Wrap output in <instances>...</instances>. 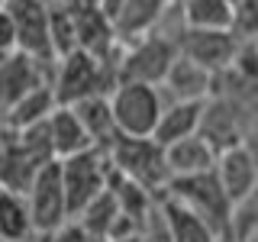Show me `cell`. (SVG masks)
I'll list each match as a JSON object with an SVG mask.
<instances>
[{"mask_svg":"<svg viewBox=\"0 0 258 242\" xmlns=\"http://www.w3.org/2000/svg\"><path fill=\"white\" fill-rule=\"evenodd\" d=\"M110 113L123 139H152L158 126V116L165 110V94L152 84H136V81H119L113 87Z\"/></svg>","mask_w":258,"mask_h":242,"instance_id":"cell-1","label":"cell"},{"mask_svg":"<svg viewBox=\"0 0 258 242\" xmlns=\"http://www.w3.org/2000/svg\"><path fill=\"white\" fill-rule=\"evenodd\" d=\"M168 194L165 197H174L177 204H184L187 210L204 220L216 236H229V220H232V204L223 194L220 181H216L213 171L204 174H190V177H171L168 181Z\"/></svg>","mask_w":258,"mask_h":242,"instance_id":"cell-2","label":"cell"},{"mask_svg":"<svg viewBox=\"0 0 258 242\" xmlns=\"http://www.w3.org/2000/svg\"><path fill=\"white\" fill-rule=\"evenodd\" d=\"M58 171H61L64 204H68V220H75L91 200H97L110 188V158L100 149H87L71 158H61Z\"/></svg>","mask_w":258,"mask_h":242,"instance_id":"cell-3","label":"cell"},{"mask_svg":"<svg viewBox=\"0 0 258 242\" xmlns=\"http://www.w3.org/2000/svg\"><path fill=\"white\" fill-rule=\"evenodd\" d=\"M177 58V45L171 36H161L158 29L133 39L129 48L116 58V84L119 81H136V84L161 87L171 62Z\"/></svg>","mask_w":258,"mask_h":242,"instance_id":"cell-4","label":"cell"},{"mask_svg":"<svg viewBox=\"0 0 258 242\" xmlns=\"http://www.w3.org/2000/svg\"><path fill=\"white\" fill-rule=\"evenodd\" d=\"M110 165L119 177L133 181L142 191H165L171 174L165 165V152L155 139H116V145L107 152Z\"/></svg>","mask_w":258,"mask_h":242,"instance_id":"cell-5","label":"cell"},{"mask_svg":"<svg viewBox=\"0 0 258 242\" xmlns=\"http://www.w3.org/2000/svg\"><path fill=\"white\" fill-rule=\"evenodd\" d=\"M23 200H26V210H29L32 232H55L58 226L68 223V204H64L58 161H48V165L39 168L26 194H23Z\"/></svg>","mask_w":258,"mask_h":242,"instance_id":"cell-6","label":"cell"},{"mask_svg":"<svg viewBox=\"0 0 258 242\" xmlns=\"http://www.w3.org/2000/svg\"><path fill=\"white\" fill-rule=\"evenodd\" d=\"M100 84H103V62L81 52V48H71V52L61 55L55 84H48V87H52L55 107H75L84 97L103 94Z\"/></svg>","mask_w":258,"mask_h":242,"instance_id":"cell-7","label":"cell"},{"mask_svg":"<svg viewBox=\"0 0 258 242\" xmlns=\"http://www.w3.org/2000/svg\"><path fill=\"white\" fill-rule=\"evenodd\" d=\"M0 7L13 20L16 52H26L39 62L52 58V23H48V10L42 0H0Z\"/></svg>","mask_w":258,"mask_h":242,"instance_id":"cell-8","label":"cell"},{"mask_svg":"<svg viewBox=\"0 0 258 242\" xmlns=\"http://www.w3.org/2000/svg\"><path fill=\"white\" fill-rule=\"evenodd\" d=\"M174 45H177V55H184L194 65L207 68L210 75H220L223 68L232 65L239 39L229 29H187L184 26L174 36Z\"/></svg>","mask_w":258,"mask_h":242,"instance_id":"cell-9","label":"cell"},{"mask_svg":"<svg viewBox=\"0 0 258 242\" xmlns=\"http://www.w3.org/2000/svg\"><path fill=\"white\" fill-rule=\"evenodd\" d=\"M39 58L26 52H10L0 55V113H7L16 100H23L32 87L45 84L39 75Z\"/></svg>","mask_w":258,"mask_h":242,"instance_id":"cell-10","label":"cell"},{"mask_svg":"<svg viewBox=\"0 0 258 242\" xmlns=\"http://www.w3.org/2000/svg\"><path fill=\"white\" fill-rule=\"evenodd\" d=\"M213 174L216 181H220L223 194L229 197V204L236 207L242 197H248L252 188L258 184V168L252 155L245 152V145H232V149H226L216 155V165H213Z\"/></svg>","mask_w":258,"mask_h":242,"instance_id":"cell-11","label":"cell"},{"mask_svg":"<svg viewBox=\"0 0 258 242\" xmlns=\"http://www.w3.org/2000/svg\"><path fill=\"white\" fill-rule=\"evenodd\" d=\"M45 136H48V145H52L55 161L94 149L91 136L84 133L78 113L71 110V107H55L52 113H48V116H45Z\"/></svg>","mask_w":258,"mask_h":242,"instance_id":"cell-12","label":"cell"},{"mask_svg":"<svg viewBox=\"0 0 258 242\" xmlns=\"http://www.w3.org/2000/svg\"><path fill=\"white\" fill-rule=\"evenodd\" d=\"M161 152H165V165H168V174L171 177L204 174V171H213V165H216V149L200 133L165 145Z\"/></svg>","mask_w":258,"mask_h":242,"instance_id":"cell-13","label":"cell"},{"mask_svg":"<svg viewBox=\"0 0 258 242\" xmlns=\"http://www.w3.org/2000/svg\"><path fill=\"white\" fill-rule=\"evenodd\" d=\"M204 103L207 100H168L161 116H158V126L152 133V139L165 149V145H171L177 139L197 136L200 119H204Z\"/></svg>","mask_w":258,"mask_h":242,"instance_id":"cell-14","label":"cell"},{"mask_svg":"<svg viewBox=\"0 0 258 242\" xmlns=\"http://www.w3.org/2000/svg\"><path fill=\"white\" fill-rule=\"evenodd\" d=\"M161 91L171 94V100H210L213 94V75L200 65H194L190 58L177 55L168 68L165 81H161Z\"/></svg>","mask_w":258,"mask_h":242,"instance_id":"cell-15","label":"cell"},{"mask_svg":"<svg viewBox=\"0 0 258 242\" xmlns=\"http://www.w3.org/2000/svg\"><path fill=\"white\" fill-rule=\"evenodd\" d=\"M171 0H123L116 20H113V32H116L119 42H133V39L145 36V32L158 29L161 16H165Z\"/></svg>","mask_w":258,"mask_h":242,"instance_id":"cell-16","label":"cell"},{"mask_svg":"<svg viewBox=\"0 0 258 242\" xmlns=\"http://www.w3.org/2000/svg\"><path fill=\"white\" fill-rule=\"evenodd\" d=\"M71 110L78 113V119H81V126H84V133L91 136V142H94V149L110 152L113 145H116V139H123V136H119V129H116V123H113L110 100H107L103 94L84 97V100H78Z\"/></svg>","mask_w":258,"mask_h":242,"instance_id":"cell-17","label":"cell"},{"mask_svg":"<svg viewBox=\"0 0 258 242\" xmlns=\"http://www.w3.org/2000/svg\"><path fill=\"white\" fill-rule=\"evenodd\" d=\"M161 223H165V236L168 242H220L210 226L200 220L194 210H187L184 204H177L174 197H165L158 207Z\"/></svg>","mask_w":258,"mask_h":242,"instance_id":"cell-18","label":"cell"},{"mask_svg":"<svg viewBox=\"0 0 258 242\" xmlns=\"http://www.w3.org/2000/svg\"><path fill=\"white\" fill-rule=\"evenodd\" d=\"M181 20L187 29H229L232 7L226 0H181Z\"/></svg>","mask_w":258,"mask_h":242,"instance_id":"cell-19","label":"cell"},{"mask_svg":"<svg viewBox=\"0 0 258 242\" xmlns=\"http://www.w3.org/2000/svg\"><path fill=\"white\" fill-rule=\"evenodd\" d=\"M52 110H55L52 87H48V84H39V87H32L23 100H16L13 107L7 110V123H10L13 129H29V126L42 123Z\"/></svg>","mask_w":258,"mask_h":242,"instance_id":"cell-20","label":"cell"},{"mask_svg":"<svg viewBox=\"0 0 258 242\" xmlns=\"http://www.w3.org/2000/svg\"><path fill=\"white\" fill-rule=\"evenodd\" d=\"M29 232H32V223H29V210H26L23 194L0 188V239L20 242Z\"/></svg>","mask_w":258,"mask_h":242,"instance_id":"cell-21","label":"cell"},{"mask_svg":"<svg viewBox=\"0 0 258 242\" xmlns=\"http://www.w3.org/2000/svg\"><path fill=\"white\" fill-rule=\"evenodd\" d=\"M258 232V184L252 188L248 197H242L236 207H232V220H229V236H239L245 242L248 236Z\"/></svg>","mask_w":258,"mask_h":242,"instance_id":"cell-22","label":"cell"},{"mask_svg":"<svg viewBox=\"0 0 258 242\" xmlns=\"http://www.w3.org/2000/svg\"><path fill=\"white\" fill-rule=\"evenodd\" d=\"M229 32L239 39H255L258 36V0H239L232 7V26Z\"/></svg>","mask_w":258,"mask_h":242,"instance_id":"cell-23","label":"cell"},{"mask_svg":"<svg viewBox=\"0 0 258 242\" xmlns=\"http://www.w3.org/2000/svg\"><path fill=\"white\" fill-rule=\"evenodd\" d=\"M52 242H97L91 232L84 229L78 220L75 223H64V226H58V229L52 232Z\"/></svg>","mask_w":258,"mask_h":242,"instance_id":"cell-24","label":"cell"},{"mask_svg":"<svg viewBox=\"0 0 258 242\" xmlns=\"http://www.w3.org/2000/svg\"><path fill=\"white\" fill-rule=\"evenodd\" d=\"M10 52H16V29L7 10L0 7V55H10Z\"/></svg>","mask_w":258,"mask_h":242,"instance_id":"cell-25","label":"cell"},{"mask_svg":"<svg viewBox=\"0 0 258 242\" xmlns=\"http://www.w3.org/2000/svg\"><path fill=\"white\" fill-rule=\"evenodd\" d=\"M103 242H145L142 232H123V236H107Z\"/></svg>","mask_w":258,"mask_h":242,"instance_id":"cell-26","label":"cell"},{"mask_svg":"<svg viewBox=\"0 0 258 242\" xmlns=\"http://www.w3.org/2000/svg\"><path fill=\"white\" fill-rule=\"evenodd\" d=\"M226 4H229V7H236V4H239V0H226Z\"/></svg>","mask_w":258,"mask_h":242,"instance_id":"cell-27","label":"cell"},{"mask_svg":"<svg viewBox=\"0 0 258 242\" xmlns=\"http://www.w3.org/2000/svg\"><path fill=\"white\" fill-rule=\"evenodd\" d=\"M171 4H181V0H171Z\"/></svg>","mask_w":258,"mask_h":242,"instance_id":"cell-28","label":"cell"}]
</instances>
